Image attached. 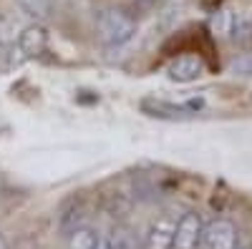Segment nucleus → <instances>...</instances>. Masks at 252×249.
<instances>
[{
    "label": "nucleus",
    "mask_w": 252,
    "mask_h": 249,
    "mask_svg": "<svg viewBox=\"0 0 252 249\" xmlns=\"http://www.w3.org/2000/svg\"><path fill=\"white\" fill-rule=\"evenodd\" d=\"M96 35L103 46H124L136 35V20L121 8H103L96 18Z\"/></svg>",
    "instance_id": "f257e3e1"
},
{
    "label": "nucleus",
    "mask_w": 252,
    "mask_h": 249,
    "mask_svg": "<svg viewBox=\"0 0 252 249\" xmlns=\"http://www.w3.org/2000/svg\"><path fill=\"white\" fill-rule=\"evenodd\" d=\"M240 244V232L232 221L227 219H212L209 224H204L202 232V249H237Z\"/></svg>",
    "instance_id": "f03ea898"
},
{
    "label": "nucleus",
    "mask_w": 252,
    "mask_h": 249,
    "mask_svg": "<svg viewBox=\"0 0 252 249\" xmlns=\"http://www.w3.org/2000/svg\"><path fill=\"white\" fill-rule=\"evenodd\" d=\"M202 109L199 101L192 103H169V101H159V98H144L141 101V111L149 113L154 118H166V121H184V118H192L197 111Z\"/></svg>",
    "instance_id": "7ed1b4c3"
},
{
    "label": "nucleus",
    "mask_w": 252,
    "mask_h": 249,
    "mask_svg": "<svg viewBox=\"0 0 252 249\" xmlns=\"http://www.w3.org/2000/svg\"><path fill=\"white\" fill-rule=\"evenodd\" d=\"M204 232V221L197 212H184L177 219V229H174V242L172 249H197L202 242Z\"/></svg>",
    "instance_id": "20e7f679"
},
{
    "label": "nucleus",
    "mask_w": 252,
    "mask_h": 249,
    "mask_svg": "<svg viewBox=\"0 0 252 249\" xmlns=\"http://www.w3.org/2000/svg\"><path fill=\"white\" fill-rule=\"evenodd\" d=\"M174 229H177V214L166 212L152 221V226L144 234L141 249H172L174 242Z\"/></svg>",
    "instance_id": "39448f33"
},
{
    "label": "nucleus",
    "mask_w": 252,
    "mask_h": 249,
    "mask_svg": "<svg viewBox=\"0 0 252 249\" xmlns=\"http://www.w3.org/2000/svg\"><path fill=\"white\" fill-rule=\"evenodd\" d=\"M207 73V63L199 53H184V55H177L169 66H166V76L174 83H192L197 81L199 76Z\"/></svg>",
    "instance_id": "423d86ee"
},
{
    "label": "nucleus",
    "mask_w": 252,
    "mask_h": 249,
    "mask_svg": "<svg viewBox=\"0 0 252 249\" xmlns=\"http://www.w3.org/2000/svg\"><path fill=\"white\" fill-rule=\"evenodd\" d=\"M46 48H48V33L38 20L18 33V51L23 53V58H40Z\"/></svg>",
    "instance_id": "0eeeda50"
},
{
    "label": "nucleus",
    "mask_w": 252,
    "mask_h": 249,
    "mask_svg": "<svg viewBox=\"0 0 252 249\" xmlns=\"http://www.w3.org/2000/svg\"><path fill=\"white\" fill-rule=\"evenodd\" d=\"M235 23H237V18L232 10H227V8H220L217 13H212V18H209V30H212L215 38L224 40V38H232L235 33Z\"/></svg>",
    "instance_id": "6e6552de"
},
{
    "label": "nucleus",
    "mask_w": 252,
    "mask_h": 249,
    "mask_svg": "<svg viewBox=\"0 0 252 249\" xmlns=\"http://www.w3.org/2000/svg\"><path fill=\"white\" fill-rule=\"evenodd\" d=\"M18 3V8L23 10L28 18H33V20H46L48 15H51V10H53V0H15Z\"/></svg>",
    "instance_id": "1a4fd4ad"
},
{
    "label": "nucleus",
    "mask_w": 252,
    "mask_h": 249,
    "mask_svg": "<svg viewBox=\"0 0 252 249\" xmlns=\"http://www.w3.org/2000/svg\"><path fill=\"white\" fill-rule=\"evenodd\" d=\"M98 234L91 226H76L73 232H68V249H94Z\"/></svg>",
    "instance_id": "9d476101"
},
{
    "label": "nucleus",
    "mask_w": 252,
    "mask_h": 249,
    "mask_svg": "<svg viewBox=\"0 0 252 249\" xmlns=\"http://www.w3.org/2000/svg\"><path fill=\"white\" fill-rule=\"evenodd\" d=\"M15 43V28L8 18H0V51L8 53Z\"/></svg>",
    "instance_id": "9b49d317"
},
{
    "label": "nucleus",
    "mask_w": 252,
    "mask_h": 249,
    "mask_svg": "<svg viewBox=\"0 0 252 249\" xmlns=\"http://www.w3.org/2000/svg\"><path fill=\"white\" fill-rule=\"evenodd\" d=\"M114 249H134L131 244V234L126 232V229H114V237H109Z\"/></svg>",
    "instance_id": "f8f14e48"
},
{
    "label": "nucleus",
    "mask_w": 252,
    "mask_h": 249,
    "mask_svg": "<svg viewBox=\"0 0 252 249\" xmlns=\"http://www.w3.org/2000/svg\"><path fill=\"white\" fill-rule=\"evenodd\" d=\"M94 249H114V244H111L109 237H98L96 244H94Z\"/></svg>",
    "instance_id": "ddd939ff"
}]
</instances>
